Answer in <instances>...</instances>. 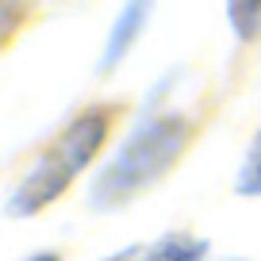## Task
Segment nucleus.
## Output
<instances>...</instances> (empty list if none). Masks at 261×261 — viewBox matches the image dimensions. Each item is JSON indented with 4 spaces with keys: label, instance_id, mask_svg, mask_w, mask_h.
Masks as SVG:
<instances>
[{
    "label": "nucleus",
    "instance_id": "f257e3e1",
    "mask_svg": "<svg viewBox=\"0 0 261 261\" xmlns=\"http://www.w3.org/2000/svg\"><path fill=\"white\" fill-rule=\"evenodd\" d=\"M188 139H192V123L180 112H150L142 115L135 127L127 130V139L115 146V154L100 165L92 177L89 204L96 212H112V207L130 204L135 196L154 188L165 173L177 165L185 154Z\"/></svg>",
    "mask_w": 261,
    "mask_h": 261
},
{
    "label": "nucleus",
    "instance_id": "f03ea898",
    "mask_svg": "<svg viewBox=\"0 0 261 261\" xmlns=\"http://www.w3.org/2000/svg\"><path fill=\"white\" fill-rule=\"evenodd\" d=\"M108 130H112V112L108 108H85V112H77L54 135V142L35 158L27 177L8 196V215L27 219V215L42 212L46 204H54L58 196L92 165V158L108 142Z\"/></svg>",
    "mask_w": 261,
    "mask_h": 261
},
{
    "label": "nucleus",
    "instance_id": "7ed1b4c3",
    "mask_svg": "<svg viewBox=\"0 0 261 261\" xmlns=\"http://www.w3.org/2000/svg\"><path fill=\"white\" fill-rule=\"evenodd\" d=\"M150 16H154V0H123V8L115 12L112 27L104 35V50H100V73H112L115 65L127 62L135 42L142 39Z\"/></svg>",
    "mask_w": 261,
    "mask_h": 261
},
{
    "label": "nucleus",
    "instance_id": "20e7f679",
    "mask_svg": "<svg viewBox=\"0 0 261 261\" xmlns=\"http://www.w3.org/2000/svg\"><path fill=\"white\" fill-rule=\"evenodd\" d=\"M207 257V242L192 234H165L154 246H146L142 253H135L130 261H204Z\"/></svg>",
    "mask_w": 261,
    "mask_h": 261
},
{
    "label": "nucleus",
    "instance_id": "39448f33",
    "mask_svg": "<svg viewBox=\"0 0 261 261\" xmlns=\"http://www.w3.org/2000/svg\"><path fill=\"white\" fill-rule=\"evenodd\" d=\"M227 23L234 39L253 42L261 35V0H227Z\"/></svg>",
    "mask_w": 261,
    "mask_h": 261
},
{
    "label": "nucleus",
    "instance_id": "423d86ee",
    "mask_svg": "<svg viewBox=\"0 0 261 261\" xmlns=\"http://www.w3.org/2000/svg\"><path fill=\"white\" fill-rule=\"evenodd\" d=\"M234 192L238 196H261V130H257V139L250 142V150H246V162L238 169Z\"/></svg>",
    "mask_w": 261,
    "mask_h": 261
},
{
    "label": "nucleus",
    "instance_id": "0eeeda50",
    "mask_svg": "<svg viewBox=\"0 0 261 261\" xmlns=\"http://www.w3.org/2000/svg\"><path fill=\"white\" fill-rule=\"evenodd\" d=\"M135 257V250H119V253H112V257H104V261H130Z\"/></svg>",
    "mask_w": 261,
    "mask_h": 261
},
{
    "label": "nucleus",
    "instance_id": "6e6552de",
    "mask_svg": "<svg viewBox=\"0 0 261 261\" xmlns=\"http://www.w3.org/2000/svg\"><path fill=\"white\" fill-rule=\"evenodd\" d=\"M27 261H62L58 253H35V257H27Z\"/></svg>",
    "mask_w": 261,
    "mask_h": 261
},
{
    "label": "nucleus",
    "instance_id": "1a4fd4ad",
    "mask_svg": "<svg viewBox=\"0 0 261 261\" xmlns=\"http://www.w3.org/2000/svg\"><path fill=\"white\" fill-rule=\"evenodd\" d=\"M227 261H242V257H227Z\"/></svg>",
    "mask_w": 261,
    "mask_h": 261
}]
</instances>
